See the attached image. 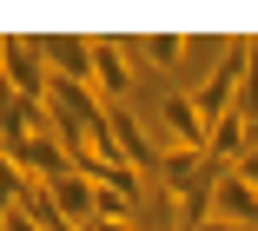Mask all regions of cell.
<instances>
[{"mask_svg":"<svg viewBox=\"0 0 258 231\" xmlns=\"http://www.w3.org/2000/svg\"><path fill=\"white\" fill-rule=\"evenodd\" d=\"M245 60H251V40H225V60L212 66V80H205V86L192 93V99H199V112H205V126H219V119H232V112H238Z\"/></svg>","mask_w":258,"mask_h":231,"instance_id":"1","label":"cell"},{"mask_svg":"<svg viewBox=\"0 0 258 231\" xmlns=\"http://www.w3.org/2000/svg\"><path fill=\"white\" fill-rule=\"evenodd\" d=\"M7 93L27 106H46V60H40V40L7 33Z\"/></svg>","mask_w":258,"mask_h":231,"instance_id":"2","label":"cell"},{"mask_svg":"<svg viewBox=\"0 0 258 231\" xmlns=\"http://www.w3.org/2000/svg\"><path fill=\"white\" fill-rule=\"evenodd\" d=\"M40 60H46V73H60V80H73V86H93V80H99L86 33H46V40H40ZM93 93H99V86H93Z\"/></svg>","mask_w":258,"mask_h":231,"instance_id":"3","label":"cell"},{"mask_svg":"<svg viewBox=\"0 0 258 231\" xmlns=\"http://www.w3.org/2000/svg\"><path fill=\"white\" fill-rule=\"evenodd\" d=\"M159 119H166V132H172L179 152H212V126H205V112H199L192 93H166L159 99Z\"/></svg>","mask_w":258,"mask_h":231,"instance_id":"4","label":"cell"},{"mask_svg":"<svg viewBox=\"0 0 258 231\" xmlns=\"http://www.w3.org/2000/svg\"><path fill=\"white\" fill-rule=\"evenodd\" d=\"M133 53H126V40H93V86H99V99L106 106H133Z\"/></svg>","mask_w":258,"mask_h":231,"instance_id":"5","label":"cell"},{"mask_svg":"<svg viewBox=\"0 0 258 231\" xmlns=\"http://www.w3.org/2000/svg\"><path fill=\"white\" fill-rule=\"evenodd\" d=\"M212 211H219L225 224H245V231H258V192L238 179V172H219V179H212Z\"/></svg>","mask_w":258,"mask_h":231,"instance_id":"6","label":"cell"},{"mask_svg":"<svg viewBox=\"0 0 258 231\" xmlns=\"http://www.w3.org/2000/svg\"><path fill=\"white\" fill-rule=\"evenodd\" d=\"M113 139H119V152H126L133 172H152V179H159V159H166V152H152L146 126L133 119V106H113Z\"/></svg>","mask_w":258,"mask_h":231,"instance_id":"7","label":"cell"},{"mask_svg":"<svg viewBox=\"0 0 258 231\" xmlns=\"http://www.w3.org/2000/svg\"><path fill=\"white\" fill-rule=\"evenodd\" d=\"M46 192H53V205H60V218H67V224H93V179H80V172H60Z\"/></svg>","mask_w":258,"mask_h":231,"instance_id":"8","label":"cell"},{"mask_svg":"<svg viewBox=\"0 0 258 231\" xmlns=\"http://www.w3.org/2000/svg\"><path fill=\"white\" fill-rule=\"evenodd\" d=\"M251 145H258V139H251V126L238 119V112H232V119H219V126H212V159H219V165H238V159H245Z\"/></svg>","mask_w":258,"mask_h":231,"instance_id":"9","label":"cell"},{"mask_svg":"<svg viewBox=\"0 0 258 231\" xmlns=\"http://www.w3.org/2000/svg\"><path fill=\"white\" fill-rule=\"evenodd\" d=\"M126 53H146L152 66H179L185 53H192V40H179V33H152V40H126Z\"/></svg>","mask_w":258,"mask_h":231,"instance_id":"10","label":"cell"},{"mask_svg":"<svg viewBox=\"0 0 258 231\" xmlns=\"http://www.w3.org/2000/svg\"><path fill=\"white\" fill-rule=\"evenodd\" d=\"M238 119L258 139V40H251V60H245V86H238Z\"/></svg>","mask_w":258,"mask_h":231,"instance_id":"11","label":"cell"},{"mask_svg":"<svg viewBox=\"0 0 258 231\" xmlns=\"http://www.w3.org/2000/svg\"><path fill=\"white\" fill-rule=\"evenodd\" d=\"M232 172H238V179H245V185H251V192H258V145H251V152H245V159H238V165H232Z\"/></svg>","mask_w":258,"mask_h":231,"instance_id":"12","label":"cell"},{"mask_svg":"<svg viewBox=\"0 0 258 231\" xmlns=\"http://www.w3.org/2000/svg\"><path fill=\"white\" fill-rule=\"evenodd\" d=\"M0 231H40V224H33V218L14 205V211H0Z\"/></svg>","mask_w":258,"mask_h":231,"instance_id":"13","label":"cell"},{"mask_svg":"<svg viewBox=\"0 0 258 231\" xmlns=\"http://www.w3.org/2000/svg\"><path fill=\"white\" fill-rule=\"evenodd\" d=\"M192 231H245V224H225V218H205V224H192Z\"/></svg>","mask_w":258,"mask_h":231,"instance_id":"14","label":"cell"}]
</instances>
